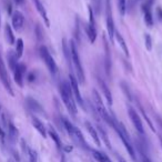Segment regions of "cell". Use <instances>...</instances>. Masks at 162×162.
<instances>
[{"label": "cell", "instance_id": "1", "mask_svg": "<svg viewBox=\"0 0 162 162\" xmlns=\"http://www.w3.org/2000/svg\"><path fill=\"white\" fill-rule=\"evenodd\" d=\"M60 95H61V99L63 101L66 108L68 109L69 113L72 117H76L77 113H78L77 103H76V100L73 98L71 87H70L69 82H67V81H62L61 82V84H60Z\"/></svg>", "mask_w": 162, "mask_h": 162}, {"label": "cell", "instance_id": "2", "mask_svg": "<svg viewBox=\"0 0 162 162\" xmlns=\"http://www.w3.org/2000/svg\"><path fill=\"white\" fill-rule=\"evenodd\" d=\"M70 52H71V61H72L73 68H74V71H76V74H77V80H78L79 83H83L86 77H84L83 68H82V65H81V61H80V57H79L74 40H71Z\"/></svg>", "mask_w": 162, "mask_h": 162}, {"label": "cell", "instance_id": "3", "mask_svg": "<svg viewBox=\"0 0 162 162\" xmlns=\"http://www.w3.org/2000/svg\"><path fill=\"white\" fill-rule=\"evenodd\" d=\"M92 95H93V100H95V111L99 113V116H100V117L102 118V119H103L109 126L113 127V126H114V119L111 118V116L108 113L107 109L104 108V106H103V102H102V100H101L100 95L98 93V91H97L95 89L92 90Z\"/></svg>", "mask_w": 162, "mask_h": 162}, {"label": "cell", "instance_id": "4", "mask_svg": "<svg viewBox=\"0 0 162 162\" xmlns=\"http://www.w3.org/2000/svg\"><path fill=\"white\" fill-rule=\"evenodd\" d=\"M113 128L116 129V131H117V133L119 134L120 139L122 140L123 144L126 147L127 151L129 152L130 156L132 158V160H135V153H134V150H133V148H132V145L130 143V138H129V134H128V132H127L126 128H124V126H123L121 122H117V121L114 120V126H113Z\"/></svg>", "mask_w": 162, "mask_h": 162}, {"label": "cell", "instance_id": "5", "mask_svg": "<svg viewBox=\"0 0 162 162\" xmlns=\"http://www.w3.org/2000/svg\"><path fill=\"white\" fill-rule=\"evenodd\" d=\"M39 51H40V56H41V58H42V60L45 61L46 66H47V68H48V70H49L52 74L57 73L58 67H57L56 62H55L53 58H52V56H51L49 50H48V48L45 47V46H41Z\"/></svg>", "mask_w": 162, "mask_h": 162}, {"label": "cell", "instance_id": "6", "mask_svg": "<svg viewBox=\"0 0 162 162\" xmlns=\"http://www.w3.org/2000/svg\"><path fill=\"white\" fill-rule=\"evenodd\" d=\"M0 80L4 84V87L6 88V90L8 91V93L10 95H13V90L11 87V82H10V79H9V74L7 71V68L5 66V62L2 60V57L0 53Z\"/></svg>", "mask_w": 162, "mask_h": 162}, {"label": "cell", "instance_id": "7", "mask_svg": "<svg viewBox=\"0 0 162 162\" xmlns=\"http://www.w3.org/2000/svg\"><path fill=\"white\" fill-rule=\"evenodd\" d=\"M89 10V25L87 27V34L89 37L91 43H95V39H97V29H95V15H93V9L91 7H88Z\"/></svg>", "mask_w": 162, "mask_h": 162}, {"label": "cell", "instance_id": "8", "mask_svg": "<svg viewBox=\"0 0 162 162\" xmlns=\"http://www.w3.org/2000/svg\"><path fill=\"white\" fill-rule=\"evenodd\" d=\"M69 79H70V82H69V83H70V87H71V91H72L74 100H76V102L78 103L79 106L84 109V102H83V100H82L81 95H80V90H79V87H78V84H79L78 80H77V78H74L73 74H70Z\"/></svg>", "mask_w": 162, "mask_h": 162}, {"label": "cell", "instance_id": "9", "mask_svg": "<svg viewBox=\"0 0 162 162\" xmlns=\"http://www.w3.org/2000/svg\"><path fill=\"white\" fill-rule=\"evenodd\" d=\"M129 117L131 119V121L133 123L134 128L137 129V131L139 132L140 134H144V129H143V124H142V121H141V119H140L139 114L137 113V111L134 110L133 108H129Z\"/></svg>", "mask_w": 162, "mask_h": 162}, {"label": "cell", "instance_id": "10", "mask_svg": "<svg viewBox=\"0 0 162 162\" xmlns=\"http://www.w3.org/2000/svg\"><path fill=\"white\" fill-rule=\"evenodd\" d=\"M107 30L110 37L111 42H113V38H114V25H113V19H112L111 15V7H110V2H107Z\"/></svg>", "mask_w": 162, "mask_h": 162}, {"label": "cell", "instance_id": "11", "mask_svg": "<svg viewBox=\"0 0 162 162\" xmlns=\"http://www.w3.org/2000/svg\"><path fill=\"white\" fill-rule=\"evenodd\" d=\"M26 70H27V68L23 63H18L15 71H13L15 81L19 87H23V76L26 73Z\"/></svg>", "mask_w": 162, "mask_h": 162}, {"label": "cell", "instance_id": "12", "mask_svg": "<svg viewBox=\"0 0 162 162\" xmlns=\"http://www.w3.org/2000/svg\"><path fill=\"white\" fill-rule=\"evenodd\" d=\"M23 23H25V17L20 11H15L12 13V27L15 30H21L23 27Z\"/></svg>", "mask_w": 162, "mask_h": 162}, {"label": "cell", "instance_id": "13", "mask_svg": "<svg viewBox=\"0 0 162 162\" xmlns=\"http://www.w3.org/2000/svg\"><path fill=\"white\" fill-rule=\"evenodd\" d=\"M26 102H27V106H28V108L31 110V111L36 112V113L45 114V111H43V109H42L41 104H40L39 102L36 100V99L31 98V97H28V98L26 99Z\"/></svg>", "mask_w": 162, "mask_h": 162}, {"label": "cell", "instance_id": "14", "mask_svg": "<svg viewBox=\"0 0 162 162\" xmlns=\"http://www.w3.org/2000/svg\"><path fill=\"white\" fill-rule=\"evenodd\" d=\"M34 6H36L37 11L39 12V15L42 17V19H43L46 26H48V27H49V26H50V21H49V19H48V15H47V11H46L45 6L42 5V2H41L40 0H34Z\"/></svg>", "mask_w": 162, "mask_h": 162}, {"label": "cell", "instance_id": "15", "mask_svg": "<svg viewBox=\"0 0 162 162\" xmlns=\"http://www.w3.org/2000/svg\"><path fill=\"white\" fill-rule=\"evenodd\" d=\"M86 128H87V130H88V132H89V134L91 135V138L93 139V141H95V143L98 147H100L101 145V141H100V137H99V133L97 132V130L95 129V127L91 124L90 122H86Z\"/></svg>", "mask_w": 162, "mask_h": 162}, {"label": "cell", "instance_id": "16", "mask_svg": "<svg viewBox=\"0 0 162 162\" xmlns=\"http://www.w3.org/2000/svg\"><path fill=\"white\" fill-rule=\"evenodd\" d=\"M32 124L36 128V130L39 132L43 138H47V129H46L45 124L41 122V120H39L38 118L32 117Z\"/></svg>", "mask_w": 162, "mask_h": 162}, {"label": "cell", "instance_id": "17", "mask_svg": "<svg viewBox=\"0 0 162 162\" xmlns=\"http://www.w3.org/2000/svg\"><path fill=\"white\" fill-rule=\"evenodd\" d=\"M99 84H100L101 89L103 91V95L106 97L108 104H109V106H112V95H111V92H110L109 88H108V86H107L106 82H104L103 80H101V79H99Z\"/></svg>", "mask_w": 162, "mask_h": 162}, {"label": "cell", "instance_id": "18", "mask_svg": "<svg viewBox=\"0 0 162 162\" xmlns=\"http://www.w3.org/2000/svg\"><path fill=\"white\" fill-rule=\"evenodd\" d=\"M7 60H8V65H9V68L11 69L12 71H15V69L17 67L18 65V58L16 56V53L13 51H8V55H7Z\"/></svg>", "mask_w": 162, "mask_h": 162}, {"label": "cell", "instance_id": "19", "mask_svg": "<svg viewBox=\"0 0 162 162\" xmlns=\"http://www.w3.org/2000/svg\"><path fill=\"white\" fill-rule=\"evenodd\" d=\"M8 134H9V138L11 141H16L18 138V135H19V132H18V129L16 128V126L11 122V121H9L8 123Z\"/></svg>", "mask_w": 162, "mask_h": 162}, {"label": "cell", "instance_id": "20", "mask_svg": "<svg viewBox=\"0 0 162 162\" xmlns=\"http://www.w3.org/2000/svg\"><path fill=\"white\" fill-rule=\"evenodd\" d=\"M114 37H116V39H117V41L119 42V45H120V47H121V49H122L123 52H124V55H126L127 57H129L128 46H127L126 41H124V39H123L122 34H120V32H114Z\"/></svg>", "mask_w": 162, "mask_h": 162}, {"label": "cell", "instance_id": "21", "mask_svg": "<svg viewBox=\"0 0 162 162\" xmlns=\"http://www.w3.org/2000/svg\"><path fill=\"white\" fill-rule=\"evenodd\" d=\"M5 34H6V39L8 41V43L9 45H13L15 43V34H13V31H12V28L10 25H8L7 23L6 27H5Z\"/></svg>", "mask_w": 162, "mask_h": 162}, {"label": "cell", "instance_id": "22", "mask_svg": "<svg viewBox=\"0 0 162 162\" xmlns=\"http://www.w3.org/2000/svg\"><path fill=\"white\" fill-rule=\"evenodd\" d=\"M91 152H92V156H95V159L98 162H112L111 160L107 156V154L102 153V152H99V151L95 150V149H92Z\"/></svg>", "mask_w": 162, "mask_h": 162}, {"label": "cell", "instance_id": "23", "mask_svg": "<svg viewBox=\"0 0 162 162\" xmlns=\"http://www.w3.org/2000/svg\"><path fill=\"white\" fill-rule=\"evenodd\" d=\"M49 135L51 137V139L55 141V143H56V145H57V148L59 149V150H61L62 149V143H61V140H60V138H59V135L57 134V132L53 130L52 128H50L49 129Z\"/></svg>", "mask_w": 162, "mask_h": 162}, {"label": "cell", "instance_id": "24", "mask_svg": "<svg viewBox=\"0 0 162 162\" xmlns=\"http://www.w3.org/2000/svg\"><path fill=\"white\" fill-rule=\"evenodd\" d=\"M62 50H63V53H65V57H66V59H67V62H68V65H69V67L71 68V66H72L71 52H70L69 48H68V45H67V42H66V40L62 41Z\"/></svg>", "mask_w": 162, "mask_h": 162}, {"label": "cell", "instance_id": "25", "mask_svg": "<svg viewBox=\"0 0 162 162\" xmlns=\"http://www.w3.org/2000/svg\"><path fill=\"white\" fill-rule=\"evenodd\" d=\"M23 48H25V46H23V40L22 39H18L17 42H16V52H15L18 59L22 57Z\"/></svg>", "mask_w": 162, "mask_h": 162}, {"label": "cell", "instance_id": "26", "mask_svg": "<svg viewBox=\"0 0 162 162\" xmlns=\"http://www.w3.org/2000/svg\"><path fill=\"white\" fill-rule=\"evenodd\" d=\"M98 131H99V133L101 134V138L104 141V143H106L107 147H108L109 149H111V144H110V142H109V139H108V135H107L106 131L101 128V127H98Z\"/></svg>", "mask_w": 162, "mask_h": 162}, {"label": "cell", "instance_id": "27", "mask_svg": "<svg viewBox=\"0 0 162 162\" xmlns=\"http://www.w3.org/2000/svg\"><path fill=\"white\" fill-rule=\"evenodd\" d=\"M144 21L148 27H152L153 26V17H152V12L145 11L144 12Z\"/></svg>", "mask_w": 162, "mask_h": 162}, {"label": "cell", "instance_id": "28", "mask_svg": "<svg viewBox=\"0 0 162 162\" xmlns=\"http://www.w3.org/2000/svg\"><path fill=\"white\" fill-rule=\"evenodd\" d=\"M118 6H119V10H120L121 16H124L126 9H127V0H118Z\"/></svg>", "mask_w": 162, "mask_h": 162}, {"label": "cell", "instance_id": "29", "mask_svg": "<svg viewBox=\"0 0 162 162\" xmlns=\"http://www.w3.org/2000/svg\"><path fill=\"white\" fill-rule=\"evenodd\" d=\"M28 158H29V162H38V154H37V152L34 150H32V149H29Z\"/></svg>", "mask_w": 162, "mask_h": 162}, {"label": "cell", "instance_id": "30", "mask_svg": "<svg viewBox=\"0 0 162 162\" xmlns=\"http://www.w3.org/2000/svg\"><path fill=\"white\" fill-rule=\"evenodd\" d=\"M144 45H145V48H147V50L148 51H151L152 50V39H151V36L149 34H145L144 36Z\"/></svg>", "mask_w": 162, "mask_h": 162}, {"label": "cell", "instance_id": "31", "mask_svg": "<svg viewBox=\"0 0 162 162\" xmlns=\"http://www.w3.org/2000/svg\"><path fill=\"white\" fill-rule=\"evenodd\" d=\"M153 6V0H147L144 4L142 5V11H151V8Z\"/></svg>", "mask_w": 162, "mask_h": 162}, {"label": "cell", "instance_id": "32", "mask_svg": "<svg viewBox=\"0 0 162 162\" xmlns=\"http://www.w3.org/2000/svg\"><path fill=\"white\" fill-rule=\"evenodd\" d=\"M4 6L6 8V11L8 15H12V4L10 0H2Z\"/></svg>", "mask_w": 162, "mask_h": 162}, {"label": "cell", "instance_id": "33", "mask_svg": "<svg viewBox=\"0 0 162 162\" xmlns=\"http://www.w3.org/2000/svg\"><path fill=\"white\" fill-rule=\"evenodd\" d=\"M121 87H122V90L124 91V93H126V95H127V98H129V100H131V99H132V95H131V92L129 91V87L124 83V82H121Z\"/></svg>", "mask_w": 162, "mask_h": 162}, {"label": "cell", "instance_id": "34", "mask_svg": "<svg viewBox=\"0 0 162 162\" xmlns=\"http://www.w3.org/2000/svg\"><path fill=\"white\" fill-rule=\"evenodd\" d=\"M36 36H37V39L41 41L42 38H43V34H42V30H41V27H40L39 25L36 27Z\"/></svg>", "mask_w": 162, "mask_h": 162}, {"label": "cell", "instance_id": "35", "mask_svg": "<svg viewBox=\"0 0 162 162\" xmlns=\"http://www.w3.org/2000/svg\"><path fill=\"white\" fill-rule=\"evenodd\" d=\"M140 109H141V112H142V114H143V117H144V119H145V120H147V122H148V124H149V127H150V129H151V130H152V131H154V127H153V124L151 123L150 119L148 118V116L145 114V112L143 111V109H142L141 107H140Z\"/></svg>", "mask_w": 162, "mask_h": 162}, {"label": "cell", "instance_id": "36", "mask_svg": "<svg viewBox=\"0 0 162 162\" xmlns=\"http://www.w3.org/2000/svg\"><path fill=\"white\" fill-rule=\"evenodd\" d=\"M0 141H1L2 144L6 143V133H5V131L2 130L1 127H0Z\"/></svg>", "mask_w": 162, "mask_h": 162}, {"label": "cell", "instance_id": "37", "mask_svg": "<svg viewBox=\"0 0 162 162\" xmlns=\"http://www.w3.org/2000/svg\"><path fill=\"white\" fill-rule=\"evenodd\" d=\"M1 120H2V122H4V126H5V128L8 129V123H9V121L7 120V117L5 113H2L1 114Z\"/></svg>", "mask_w": 162, "mask_h": 162}, {"label": "cell", "instance_id": "38", "mask_svg": "<svg viewBox=\"0 0 162 162\" xmlns=\"http://www.w3.org/2000/svg\"><path fill=\"white\" fill-rule=\"evenodd\" d=\"M156 16H158V18L162 21V9L160 8V7L156 8Z\"/></svg>", "mask_w": 162, "mask_h": 162}, {"label": "cell", "instance_id": "39", "mask_svg": "<svg viewBox=\"0 0 162 162\" xmlns=\"http://www.w3.org/2000/svg\"><path fill=\"white\" fill-rule=\"evenodd\" d=\"M34 79H36V76H34V72H31L28 76V81L29 82H32V81H34Z\"/></svg>", "mask_w": 162, "mask_h": 162}, {"label": "cell", "instance_id": "40", "mask_svg": "<svg viewBox=\"0 0 162 162\" xmlns=\"http://www.w3.org/2000/svg\"><path fill=\"white\" fill-rule=\"evenodd\" d=\"M12 153H13V156H15V160H16L17 162H20V158H19L18 152H16V151H12Z\"/></svg>", "mask_w": 162, "mask_h": 162}, {"label": "cell", "instance_id": "41", "mask_svg": "<svg viewBox=\"0 0 162 162\" xmlns=\"http://www.w3.org/2000/svg\"><path fill=\"white\" fill-rule=\"evenodd\" d=\"M15 2H16L17 5H22L23 2H25V0H15Z\"/></svg>", "mask_w": 162, "mask_h": 162}, {"label": "cell", "instance_id": "42", "mask_svg": "<svg viewBox=\"0 0 162 162\" xmlns=\"http://www.w3.org/2000/svg\"><path fill=\"white\" fill-rule=\"evenodd\" d=\"M118 161H119V162H127L126 160H124V159H123L122 156H118Z\"/></svg>", "mask_w": 162, "mask_h": 162}, {"label": "cell", "instance_id": "43", "mask_svg": "<svg viewBox=\"0 0 162 162\" xmlns=\"http://www.w3.org/2000/svg\"><path fill=\"white\" fill-rule=\"evenodd\" d=\"M160 142H161V147H162V138H160Z\"/></svg>", "mask_w": 162, "mask_h": 162}, {"label": "cell", "instance_id": "44", "mask_svg": "<svg viewBox=\"0 0 162 162\" xmlns=\"http://www.w3.org/2000/svg\"><path fill=\"white\" fill-rule=\"evenodd\" d=\"M0 111H1V103H0Z\"/></svg>", "mask_w": 162, "mask_h": 162}]
</instances>
